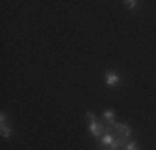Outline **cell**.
Here are the masks:
<instances>
[{
    "label": "cell",
    "instance_id": "1",
    "mask_svg": "<svg viewBox=\"0 0 156 150\" xmlns=\"http://www.w3.org/2000/svg\"><path fill=\"white\" fill-rule=\"evenodd\" d=\"M113 127L118 130V132H120V137L121 138H128L129 135H131V129H129L128 125H123V123H116V122H115Z\"/></svg>",
    "mask_w": 156,
    "mask_h": 150
},
{
    "label": "cell",
    "instance_id": "6",
    "mask_svg": "<svg viewBox=\"0 0 156 150\" xmlns=\"http://www.w3.org/2000/svg\"><path fill=\"white\" fill-rule=\"evenodd\" d=\"M103 117H105L106 120H108V122L111 123V125L115 123V112H113V110H105V114H103Z\"/></svg>",
    "mask_w": 156,
    "mask_h": 150
},
{
    "label": "cell",
    "instance_id": "5",
    "mask_svg": "<svg viewBox=\"0 0 156 150\" xmlns=\"http://www.w3.org/2000/svg\"><path fill=\"white\" fill-rule=\"evenodd\" d=\"M113 140H115V137L111 133H105V135H103V138H101V144L103 145H111V144H113Z\"/></svg>",
    "mask_w": 156,
    "mask_h": 150
},
{
    "label": "cell",
    "instance_id": "7",
    "mask_svg": "<svg viewBox=\"0 0 156 150\" xmlns=\"http://www.w3.org/2000/svg\"><path fill=\"white\" fill-rule=\"evenodd\" d=\"M125 148L126 150H140V147H138V144H136V142H128V144L125 145Z\"/></svg>",
    "mask_w": 156,
    "mask_h": 150
},
{
    "label": "cell",
    "instance_id": "2",
    "mask_svg": "<svg viewBox=\"0 0 156 150\" xmlns=\"http://www.w3.org/2000/svg\"><path fill=\"white\" fill-rule=\"evenodd\" d=\"M106 85L108 87H116L120 85V75L115 72H106Z\"/></svg>",
    "mask_w": 156,
    "mask_h": 150
},
{
    "label": "cell",
    "instance_id": "8",
    "mask_svg": "<svg viewBox=\"0 0 156 150\" xmlns=\"http://www.w3.org/2000/svg\"><path fill=\"white\" fill-rule=\"evenodd\" d=\"M125 5H126V9H135L138 5V2L136 0H125Z\"/></svg>",
    "mask_w": 156,
    "mask_h": 150
},
{
    "label": "cell",
    "instance_id": "11",
    "mask_svg": "<svg viewBox=\"0 0 156 150\" xmlns=\"http://www.w3.org/2000/svg\"><path fill=\"white\" fill-rule=\"evenodd\" d=\"M103 150H113V148H111L110 145H108V147H106V148H103Z\"/></svg>",
    "mask_w": 156,
    "mask_h": 150
},
{
    "label": "cell",
    "instance_id": "9",
    "mask_svg": "<svg viewBox=\"0 0 156 150\" xmlns=\"http://www.w3.org/2000/svg\"><path fill=\"white\" fill-rule=\"evenodd\" d=\"M0 123H2V125H7V115H5V112H2V114H0Z\"/></svg>",
    "mask_w": 156,
    "mask_h": 150
},
{
    "label": "cell",
    "instance_id": "10",
    "mask_svg": "<svg viewBox=\"0 0 156 150\" xmlns=\"http://www.w3.org/2000/svg\"><path fill=\"white\" fill-rule=\"evenodd\" d=\"M87 118L90 120V122H95V120H96V117H95L93 112H87Z\"/></svg>",
    "mask_w": 156,
    "mask_h": 150
},
{
    "label": "cell",
    "instance_id": "4",
    "mask_svg": "<svg viewBox=\"0 0 156 150\" xmlns=\"http://www.w3.org/2000/svg\"><path fill=\"white\" fill-rule=\"evenodd\" d=\"M0 133H2L3 138H10V135H12V127L2 125V129H0Z\"/></svg>",
    "mask_w": 156,
    "mask_h": 150
},
{
    "label": "cell",
    "instance_id": "12",
    "mask_svg": "<svg viewBox=\"0 0 156 150\" xmlns=\"http://www.w3.org/2000/svg\"><path fill=\"white\" fill-rule=\"evenodd\" d=\"M120 150H126V148H125V147H121V148H120Z\"/></svg>",
    "mask_w": 156,
    "mask_h": 150
},
{
    "label": "cell",
    "instance_id": "3",
    "mask_svg": "<svg viewBox=\"0 0 156 150\" xmlns=\"http://www.w3.org/2000/svg\"><path fill=\"white\" fill-rule=\"evenodd\" d=\"M88 129H90V133L93 135V137H100V135H103V125L101 123H98L95 120V122H90V127H88Z\"/></svg>",
    "mask_w": 156,
    "mask_h": 150
}]
</instances>
